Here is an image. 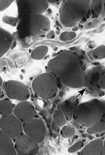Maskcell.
<instances>
[{
	"label": "cell",
	"mask_w": 105,
	"mask_h": 155,
	"mask_svg": "<svg viewBox=\"0 0 105 155\" xmlns=\"http://www.w3.org/2000/svg\"><path fill=\"white\" fill-rule=\"evenodd\" d=\"M53 120H54L61 127H63L65 126L67 122V119L65 118V115L60 109H57L55 111L53 115Z\"/></svg>",
	"instance_id": "cell-19"
},
{
	"label": "cell",
	"mask_w": 105,
	"mask_h": 155,
	"mask_svg": "<svg viewBox=\"0 0 105 155\" xmlns=\"http://www.w3.org/2000/svg\"><path fill=\"white\" fill-rule=\"evenodd\" d=\"M23 124L14 114L3 115L0 119V130L8 137L16 140L24 133Z\"/></svg>",
	"instance_id": "cell-7"
},
{
	"label": "cell",
	"mask_w": 105,
	"mask_h": 155,
	"mask_svg": "<svg viewBox=\"0 0 105 155\" xmlns=\"http://www.w3.org/2000/svg\"><path fill=\"white\" fill-rule=\"evenodd\" d=\"M49 48L47 45H40L35 48L31 53V57L34 60L39 61L44 59L47 55Z\"/></svg>",
	"instance_id": "cell-18"
},
{
	"label": "cell",
	"mask_w": 105,
	"mask_h": 155,
	"mask_svg": "<svg viewBox=\"0 0 105 155\" xmlns=\"http://www.w3.org/2000/svg\"><path fill=\"white\" fill-rule=\"evenodd\" d=\"M103 142L101 139L92 140L84 147L80 152L81 155H102Z\"/></svg>",
	"instance_id": "cell-15"
},
{
	"label": "cell",
	"mask_w": 105,
	"mask_h": 155,
	"mask_svg": "<svg viewBox=\"0 0 105 155\" xmlns=\"http://www.w3.org/2000/svg\"><path fill=\"white\" fill-rule=\"evenodd\" d=\"M102 121L103 122V125H104V127H105V116L103 118V119H102Z\"/></svg>",
	"instance_id": "cell-33"
},
{
	"label": "cell",
	"mask_w": 105,
	"mask_h": 155,
	"mask_svg": "<svg viewBox=\"0 0 105 155\" xmlns=\"http://www.w3.org/2000/svg\"><path fill=\"white\" fill-rule=\"evenodd\" d=\"M14 2V0H1L0 1V11H4L8 8Z\"/></svg>",
	"instance_id": "cell-27"
},
{
	"label": "cell",
	"mask_w": 105,
	"mask_h": 155,
	"mask_svg": "<svg viewBox=\"0 0 105 155\" xmlns=\"http://www.w3.org/2000/svg\"><path fill=\"white\" fill-rule=\"evenodd\" d=\"M24 132L39 144L45 140L47 136V128L40 118L32 119L23 124Z\"/></svg>",
	"instance_id": "cell-8"
},
{
	"label": "cell",
	"mask_w": 105,
	"mask_h": 155,
	"mask_svg": "<svg viewBox=\"0 0 105 155\" xmlns=\"http://www.w3.org/2000/svg\"><path fill=\"white\" fill-rule=\"evenodd\" d=\"M14 114L23 123L35 118L36 111L33 104L28 101H20L15 107Z\"/></svg>",
	"instance_id": "cell-12"
},
{
	"label": "cell",
	"mask_w": 105,
	"mask_h": 155,
	"mask_svg": "<svg viewBox=\"0 0 105 155\" xmlns=\"http://www.w3.org/2000/svg\"><path fill=\"white\" fill-rule=\"evenodd\" d=\"M105 131V127L101 120L87 128V133L90 134L101 133Z\"/></svg>",
	"instance_id": "cell-21"
},
{
	"label": "cell",
	"mask_w": 105,
	"mask_h": 155,
	"mask_svg": "<svg viewBox=\"0 0 105 155\" xmlns=\"http://www.w3.org/2000/svg\"><path fill=\"white\" fill-rule=\"evenodd\" d=\"M55 32L53 30H50L46 35L48 39H54L55 38Z\"/></svg>",
	"instance_id": "cell-30"
},
{
	"label": "cell",
	"mask_w": 105,
	"mask_h": 155,
	"mask_svg": "<svg viewBox=\"0 0 105 155\" xmlns=\"http://www.w3.org/2000/svg\"><path fill=\"white\" fill-rule=\"evenodd\" d=\"M33 91L41 99L50 100L58 92L57 78L51 72H44L36 76L32 82Z\"/></svg>",
	"instance_id": "cell-4"
},
{
	"label": "cell",
	"mask_w": 105,
	"mask_h": 155,
	"mask_svg": "<svg viewBox=\"0 0 105 155\" xmlns=\"http://www.w3.org/2000/svg\"><path fill=\"white\" fill-rule=\"evenodd\" d=\"M15 147L18 155H36L39 153V143L23 133L15 141Z\"/></svg>",
	"instance_id": "cell-11"
},
{
	"label": "cell",
	"mask_w": 105,
	"mask_h": 155,
	"mask_svg": "<svg viewBox=\"0 0 105 155\" xmlns=\"http://www.w3.org/2000/svg\"><path fill=\"white\" fill-rule=\"evenodd\" d=\"M51 127L53 130L57 133H58L61 131V127L59 126L54 120H53L51 122Z\"/></svg>",
	"instance_id": "cell-28"
},
{
	"label": "cell",
	"mask_w": 105,
	"mask_h": 155,
	"mask_svg": "<svg viewBox=\"0 0 105 155\" xmlns=\"http://www.w3.org/2000/svg\"><path fill=\"white\" fill-rule=\"evenodd\" d=\"M2 21L5 24L10 25L11 26H15L18 22V19L15 18L5 16L2 18Z\"/></svg>",
	"instance_id": "cell-26"
},
{
	"label": "cell",
	"mask_w": 105,
	"mask_h": 155,
	"mask_svg": "<svg viewBox=\"0 0 105 155\" xmlns=\"http://www.w3.org/2000/svg\"><path fill=\"white\" fill-rule=\"evenodd\" d=\"M81 99L80 94H76L69 97L61 104L59 109L63 111L67 120L72 119L74 111L80 104Z\"/></svg>",
	"instance_id": "cell-13"
},
{
	"label": "cell",
	"mask_w": 105,
	"mask_h": 155,
	"mask_svg": "<svg viewBox=\"0 0 105 155\" xmlns=\"http://www.w3.org/2000/svg\"><path fill=\"white\" fill-rule=\"evenodd\" d=\"M99 85L101 89L105 90V74L101 78L99 81Z\"/></svg>",
	"instance_id": "cell-29"
},
{
	"label": "cell",
	"mask_w": 105,
	"mask_h": 155,
	"mask_svg": "<svg viewBox=\"0 0 105 155\" xmlns=\"http://www.w3.org/2000/svg\"><path fill=\"white\" fill-rule=\"evenodd\" d=\"M105 74V67L98 65L91 67L84 71V87L93 92H97L101 89L99 81Z\"/></svg>",
	"instance_id": "cell-10"
},
{
	"label": "cell",
	"mask_w": 105,
	"mask_h": 155,
	"mask_svg": "<svg viewBox=\"0 0 105 155\" xmlns=\"http://www.w3.org/2000/svg\"><path fill=\"white\" fill-rule=\"evenodd\" d=\"M12 140L0 130V155H18Z\"/></svg>",
	"instance_id": "cell-14"
},
{
	"label": "cell",
	"mask_w": 105,
	"mask_h": 155,
	"mask_svg": "<svg viewBox=\"0 0 105 155\" xmlns=\"http://www.w3.org/2000/svg\"><path fill=\"white\" fill-rule=\"evenodd\" d=\"M91 0H64L59 9V18L63 26L73 28L80 22L90 10Z\"/></svg>",
	"instance_id": "cell-3"
},
{
	"label": "cell",
	"mask_w": 105,
	"mask_h": 155,
	"mask_svg": "<svg viewBox=\"0 0 105 155\" xmlns=\"http://www.w3.org/2000/svg\"><path fill=\"white\" fill-rule=\"evenodd\" d=\"M13 38L9 31L0 28V57L2 58L11 47Z\"/></svg>",
	"instance_id": "cell-16"
},
{
	"label": "cell",
	"mask_w": 105,
	"mask_h": 155,
	"mask_svg": "<svg viewBox=\"0 0 105 155\" xmlns=\"http://www.w3.org/2000/svg\"><path fill=\"white\" fill-rule=\"evenodd\" d=\"M102 155H105V140L103 142V150H102Z\"/></svg>",
	"instance_id": "cell-32"
},
{
	"label": "cell",
	"mask_w": 105,
	"mask_h": 155,
	"mask_svg": "<svg viewBox=\"0 0 105 155\" xmlns=\"http://www.w3.org/2000/svg\"><path fill=\"white\" fill-rule=\"evenodd\" d=\"M5 91L10 99L20 102L27 101L30 96V92L26 86L21 82L13 80L5 82Z\"/></svg>",
	"instance_id": "cell-9"
},
{
	"label": "cell",
	"mask_w": 105,
	"mask_h": 155,
	"mask_svg": "<svg viewBox=\"0 0 105 155\" xmlns=\"http://www.w3.org/2000/svg\"><path fill=\"white\" fill-rule=\"evenodd\" d=\"M14 108L8 97L0 100V114L1 116L14 114Z\"/></svg>",
	"instance_id": "cell-17"
},
{
	"label": "cell",
	"mask_w": 105,
	"mask_h": 155,
	"mask_svg": "<svg viewBox=\"0 0 105 155\" xmlns=\"http://www.w3.org/2000/svg\"><path fill=\"white\" fill-rule=\"evenodd\" d=\"M20 27L31 37H43L50 31L49 18L43 15H35L20 19Z\"/></svg>",
	"instance_id": "cell-5"
},
{
	"label": "cell",
	"mask_w": 105,
	"mask_h": 155,
	"mask_svg": "<svg viewBox=\"0 0 105 155\" xmlns=\"http://www.w3.org/2000/svg\"><path fill=\"white\" fill-rule=\"evenodd\" d=\"M16 3L20 19L42 15L47 10L49 6L47 0H17Z\"/></svg>",
	"instance_id": "cell-6"
},
{
	"label": "cell",
	"mask_w": 105,
	"mask_h": 155,
	"mask_svg": "<svg viewBox=\"0 0 105 155\" xmlns=\"http://www.w3.org/2000/svg\"><path fill=\"white\" fill-rule=\"evenodd\" d=\"M0 81H1V82H0V85L1 86L2 84V78H1V77L0 78Z\"/></svg>",
	"instance_id": "cell-34"
},
{
	"label": "cell",
	"mask_w": 105,
	"mask_h": 155,
	"mask_svg": "<svg viewBox=\"0 0 105 155\" xmlns=\"http://www.w3.org/2000/svg\"><path fill=\"white\" fill-rule=\"evenodd\" d=\"M77 37V34L74 31H64L59 35V41H72Z\"/></svg>",
	"instance_id": "cell-24"
},
{
	"label": "cell",
	"mask_w": 105,
	"mask_h": 155,
	"mask_svg": "<svg viewBox=\"0 0 105 155\" xmlns=\"http://www.w3.org/2000/svg\"><path fill=\"white\" fill-rule=\"evenodd\" d=\"M104 11H105V3H104Z\"/></svg>",
	"instance_id": "cell-35"
},
{
	"label": "cell",
	"mask_w": 105,
	"mask_h": 155,
	"mask_svg": "<svg viewBox=\"0 0 105 155\" xmlns=\"http://www.w3.org/2000/svg\"><path fill=\"white\" fill-rule=\"evenodd\" d=\"M84 141L79 140L73 144L72 146H71L68 148V152L70 153H75L76 152L80 151V150H81L82 148H83L84 147Z\"/></svg>",
	"instance_id": "cell-25"
},
{
	"label": "cell",
	"mask_w": 105,
	"mask_h": 155,
	"mask_svg": "<svg viewBox=\"0 0 105 155\" xmlns=\"http://www.w3.org/2000/svg\"><path fill=\"white\" fill-rule=\"evenodd\" d=\"M47 68L66 86L72 89L84 87V71L80 57L75 53L63 51L49 60Z\"/></svg>",
	"instance_id": "cell-1"
},
{
	"label": "cell",
	"mask_w": 105,
	"mask_h": 155,
	"mask_svg": "<svg viewBox=\"0 0 105 155\" xmlns=\"http://www.w3.org/2000/svg\"><path fill=\"white\" fill-rule=\"evenodd\" d=\"M62 137L64 138H69L76 134V130L70 126H63L60 131Z\"/></svg>",
	"instance_id": "cell-22"
},
{
	"label": "cell",
	"mask_w": 105,
	"mask_h": 155,
	"mask_svg": "<svg viewBox=\"0 0 105 155\" xmlns=\"http://www.w3.org/2000/svg\"><path fill=\"white\" fill-rule=\"evenodd\" d=\"M91 4L92 14L96 17L99 16L101 14L103 1H101V0L91 1Z\"/></svg>",
	"instance_id": "cell-20"
},
{
	"label": "cell",
	"mask_w": 105,
	"mask_h": 155,
	"mask_svg": "<svg viewBox=\"0 0 105 155\" xmlns=\"http://www.w3.org/2000/svg\"><path fill=\"white\" fill-rule=\"evenodd\" d=\"M59 1V0H48L47 2L50 4H54Z\"/></svg>",
	"instance_id": "cell-31"
},
{
	"label": "cell",
	"mask_w": 105,
	"mask_h": 155,
	"mask_svg": "<svg viewBox=\"0 0 105 155\" xmlns=\"http://www.w3.org/2000/svg\"><path fill=\"white\" fill-rule=\"evenodd\" d=\"M105 116V100L94 99L80 103L73 119L84 127H89L101 120Z\"/></svg>",
	"instance_id": "cell-2"
},
{
	"label": "cell",
	"mask_w": 105,
	"mask_h": 155,
	"mask_svg": "<svg viewBox=\"0 0 105 155\" xmlns=\"http://www.w3.org/2000/svg\"><path fill=\"white\" fill-rule=\"evenodd\" d=\"M93 56L96 59H103L105 58V45H101L96 48L93 52Z\"/></svg>",
	"instance_id": "cell-23"
}]
</instances>
